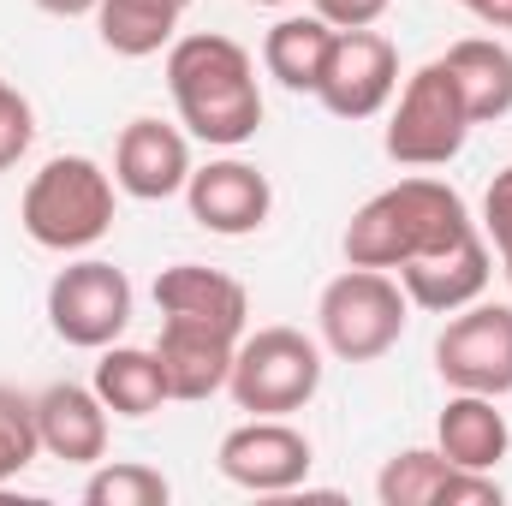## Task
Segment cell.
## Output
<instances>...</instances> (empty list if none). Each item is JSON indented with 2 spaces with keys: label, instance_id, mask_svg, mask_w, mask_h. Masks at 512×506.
<instances>
[{
  "label": "cell",
  "instance_id": "1",
  "mask_svg": "<svg viewBox=\"0 0 512 506\" xmlns=\"http://www.w3.org/2000/svg\"><path fill=\"white\" fill-rule=\"evenodd\" d=\"M167 90L179 108V126L197 143L239 149L262 131V90H256V60L233 36H179L167 48Z\"/></svg>",
  "mask_w": 512,
  "mask_h": 506
},
{
  "label": "cell",
  "instance_id": "2",
  "mask_svg": "<svg viewBox=\"0 0 512 506\" xmlns=\"http://www.w3.org/2000/svg\"><path fill=\"white\" fill-rule=\"evenodd\" d=\"M477 221H471V209H465V197L447 185V179H399V185H387L376 191L352 221H346V239H340V251L346 262H358V268H405L411 256L423 251H441V245H453L459 233H471Z\"/></svg>",
  "mask_w": 512,
  "mask_h": 506
},
{
  "label": "cell",
  "instance_id": "3",
  "mask_svg": "<svg viewBox=\"0 0 512 506\" xmlns=\"http://www.w3.org/2000/svg\"><path fill=\"white\" fill-rule=\"evenodd\" d=\"M18 221L42 251H90L114 233V179L90 155H54L30 173Z\"/></svg>",
  "mask_w": 512,
  "mask_h": 506
},
{
  "label": "cell",
  "instance_id": "4",
  "mask_svg": "<svg viewBox=\"0 0 512 506\" xmlns=\"http://www.w3.org/2000/svg\"><path fill=\"white\" fill-rule=\"evenodd\" d=\"M405 316H411V298L405 286L387 274V268H346L322 286L316 298V328H322V346L340 358V364H376L399 346L405 334Z\"/></svg>",
  "mask_w": 512,
  "mask_h": 506
},
{
  "label": "cell",
  "instance_id": "5",
  "mask_svg": "<svg viewBox=\"0 0 512 506\" xmlns=\"http://www.w3.org/2000/svg\"><path fill=\"white\" fill-rule=\"evenodd\" d=\"M322 387V346L298 328H256L233 352L227 393L251 417H292Z\"/></svg>",
  "mask_w": 512,
  "mask_h": 506
},
{
  "label": "cell",
  "instance_id": "6",
  "mask_svg": "<svg viewBox=\"0 0 512 506\" xmlns=\"http://www.w3.org/2000/svg\"><path fill=\"white\" fill-rule=\"evenodd\" d=\"M471 137V108L447 72V60H429L405 78L399 90V108L387 120L382 149L399 167H447Z\"/></svg>",
  "mask_w": 512,
  "mask_h": 506
},
{
  "label": "cell",
  "instance_id": "7",
  "mask_svg": "<svg viewBox=\"0 0 512 506\" xmlns=\"http://www.w3.org/2000/svg\"><path fill=\"white\" fill-rule=\"evenodd\" d=\"M131 322V280L126 268L102 262V256H84V262H66L54 280H48V328L78 346V352H102L126 334Z\"/></svg>",
  "mask_w": 512,
  "mask_h": 506
},
{
  "label": "cell",
  "instance_id": "8",
  "mask_svg": "<svg viewBox=\"0 0 512 506\" xmlns=\"http://www.w3.org/2000/svg\"><path fill=\"white\" fill-rule=\"evenodd\" d=\"M435 370L453 393H512V304H465L435 340Z\"/></svg>",
  "mask_w": 512,
  "mask_h": 506
},
{
  "label": "cell",
  "instance_id": "9",
  "mask_svg": "<svg viewBox=\"0 0 512 506\" xmlns=\"http://www.w3.org/2000/svg\"><path fill=\"white\" fill-rule=\"evenodd\" d=\"M399 90V48L387 42L376 24L364 30H334V48H328V66H322V84H316V102L334 114V120H376Z\"/></svg>",
  "mask_w": 512,
  "mask_h": 506
},
{
  "label": "cell",
  "instance_id": "10",
  "mask_svg": "<svg viewBox=\"0 0 512 506\" xmlns=\"http://www.w3.org/2000/svg\"><path fill=\"white\" fill-rule=\"evenodd\" d=\"M215 465H221L227 483H239L251 495H292L310 477L316 453H310V435L292 429L286 417H251V423L221 435Z\"/></svg>",
  "mask_w": 512,
  "mask_h": 506
},
{
  "label": "cell",
  "instance_id": "11",
  "mask_svg": "<svg viewBox=\"0 0 512 506\" xmlns=\"http://www.w3.org/2000/svg\"><path fill=\"white\" fill-rule=\"evenodd\" d=\"M382 506H501L495 471H465L441 447H405L376 477Z\"/></svg>",
  "mask_w": 512,
  "mask_h": 506
},
{
  "label": "cell",
  "instance_id": "12",
  "mask_svg": "<svg viewBox=\"0 0 512 506\" xmlns=\"http://www.w3.org/2000/svg\"><path fill=\"white\" fill-rule=\"evenodd\" d=\"M185 203H191V221L203 233H221V239H245L268 221L274 209V185L268 173L239 161V155H221L209 167H191L185 179Z\"/></svg>",
  "mask_w": 512,
  "mask_h": 506
},
{
  "label": "cell",
  "instance_id": "13",
  "mask_svg": "<svg viewBox=\"0 0 512 506\" xmlns=\"http://www.w3.org/2000/svg\"><path fill=\"white\" fill-rule=\"evenodd\" d=\"M489 274H495L489 239L471 227V233H459V239L441 245V251L411 256V262L399 268V286H405V298H411L417 310L453 316V310H465V304H477V298L489 292Z\"/></svg>",
  "mask_w": 512,
  "mask_h": 506
},
{
  "label": "cell",
  "instance_id": "14",
  "mask_svg": "<svg viewBox=\"0 0 512 506\" xmlns=\"http://www.w3.org/2000/svg\"><path fill=\"white\" fill-rule=\"evenodd\" d=\"M191 179V137L167 120H131L114 143V185L137 203H167Z\"/></svg>",
  "mask_w": 512,
  "mask_h": 506
},
{
  "label": "cell",
  "instance_id": "15",
  "mask_svg": "<svg viewBox=\"0 0 512 506\" xmlns=\"http://www.w3.org/2000/svg\"><path fill=\"white\" fill-rule=\"evenodd\" d=\"M245 334H221V328H203V322H167L161 316V340L149 346L161 381H167V399H209L221 393L233 376V352H239Z\"/></svg>",
  "mask_w": 512,
  "mask_h": 506
},
{
  "label": "cell",
  "instance_id": "16",
  "mask_svg": "<svg viewBox=\"0 0 512 506\" xmlns=\"http://www.w3.org/2000/svg\"><path fill=\"white\" fill-rule=\"evenodd\" d=\"M155 304L167 322H203V328H221V334H245L251 322V292L221 274V268H203V262H173L155 274Z\"/></svg>",
  "mask_w": 512,
  "mask_h": 506
},
{
  "label": "cell",
  "instance_id": "17",
  "mask_svg": "<svg viewBox=\"0 0 512 506\" xmlns=\"http://www.w3.org/2000/svg\"><path fill=\"white\" fill-rule=\"evenodd\" d=\"M36 435L48 459L66 465H102L108 459V405L96 387L78 381H54L36 393Z\"/></svg>",
  "mask_w": 512,
  "mask_h": 506
},
{
  "label": "cell",
  "instance_id": "18",
  "mask_svg": "<svg viewBox=\"0 0 512 506\" xmlns=\"http://www.w3.org/2000/svg\"><path fill=\"white\" fill-rule=\"evenodd\" d=\"M435 447L453 465H465V471H495L512 453V429H507L501 399H489V393H453L441 405V417H435Z\"/></svg>",
  "mask_w": 512,
  "mask_h": 506
},
{
  "label": "cell",
  "instance_id": "19",
  "mask_svg": "<svg viewBox=\"0 0 512 506\" xmlns=\"http://www.w3.org/2000/svg\"><path fill=\"white\" fill-rule=\"evenodd\" d=\"M441 60H447V72H453V84H459V96L471 108V126H495V120L512 114V48L507 42L465 36Z\"/></svg>",
  "mask_w": 512,
  "mask_h": 506
},
{
  "label": "cell",
  "instance_id": "20",
  "mask_svg": "<svg viewBox=\"0 0 512 506\" xmlns=\"http://www.w3.org/2000/svg\"><path fill=\"white\" fill-rule=\"evenodd\" d=\"M328 48H334V24L304 12V18H280L268 36H262V66L274 84H286L292 96H316L322 84V66H328Z\"/></svg>",
  "mask_w": 512,
  "mask_h": 506
},
{
  "label": "cell",
  "instance_id": "21",
  "mask_svg": "<svg viewBox=\"0 0 512 506\" xmlns=\"http://www.w3.org/2000/svg\"><path fill=\"white\" fill-rule=\"evenodd\" d=\"M179 18L185 12L167 6V0H102L96 6V36L120 60H149V54L179 42Z\"/></svg>",
  "mask_w": 512,
  "mask_h": 506
},
{
  "label": "cell",
  "instance_id": "22",
  "mask_svg": "<svg viewBox=\"0 0 512 506\" xmlns=\"http://www.w3.org/2000/svg\"><path fill=\"white\" fill-rule=\"evenodd\" d=\"M96 393H102V405L114 411V417H155L161 405H167V381H161V364H155V352H143V346H102V364H96V381H90Z\"/></svg>",
  "mask_w": 512,
  "mask_h": 506
},
{
  "label": "cell",
  "instance_id": "23",
  "mask_svg": "<svg viewBox=\"0 0 512 506\" xmlns=\"http://www.w3.org/2000/svg\"><path fill=\"white\" fill-rule=\"evenodd\" d=\"M167 477L155 465H96L90 483H84V501L90 506H167Z\"/></svg>",
  "mask_w": 512,
  "mask_h": 506
},
{
  "label": "cell",
  "instance_id": "24",
  "mask_svg": "<svg viewBox=\"0 0 512 506\" xmlns=\"http://www.w3.org/2000/svg\"><path fill=\"white\" fill-rule=\"evenodd\" d=\"M42 435H36V399L18 387H0V483H12L24 465H36Z\"/></svg>",
  "mask_w": 512,
  "mask_h": 506
},
{
  "label": "cell",
  "instance_id": "25",
  "mask_svg": "<svg viewBox=\"0 0 512 506\" xmlns=\"http://www.w3.org/2000/svg\"><path fill=\"white\" fill-rule=\"evenodd\" d=\"M30 137H36V114H30V102L0 78V173H12V167L30 155Z\"/></svg>",
  "mask_w": 512,
  "mask_h": 506
},
{
  "label": "cell",
  "instance_id": "26",
  "mask_svg": "<svg viewBox=\"0 0 512 506\" xmlns=\"http://www.w3.org/2000/svg\"><path fill=\"white\" fill-rule=\"evenodd\" d=\"M483 239L495 245L501 262H512V167H501L483 191Z\"/></svg>",
  "mask_w": 512,
  "mask_h": 506
},
{
  "label": "cell",
  "instance_id": "27",
  "mask_svg": "<svg viewBox=\"0 0 512 506\" xmlns=\"http://www.w3.org/2000/svg\"><path fill=\"white\" fill-rule=\"evenodd\" d=\"M393 0H316V18H328L334 30H364V24H382V12Z\"/></svg>",
  "mask_w": 512,
  "mask_h": 506
},
{
  "label": "cell",
  "instance_id": "28",
  "mask_svg": "<svg viewBox=\"0 0 512 506\" xmlns=\"http://www.w3.org/2000/svg\"><path fill=\"white\" fill-rule=\"evenodd\" d=\"M465 6H471L477 24H489V30H512V0H465Z\"/></svg>",
  "mask_w": 512,
  "mask_h": 506
},
{
  "label": "cell",
  "instance_id": "29",
  "mask_svg": "<svg viewBox=\"0 0 512 506\" xmlns=\"http://www.w3.org/2000/svg\"><path fill=\"white\" fill-rule=\"evenodd\" d=\"M48 18H96V6L102 0H36Z\"/></svg>",
  "mask_w": 512,
  "mask_h": 506
},
{
  "label": "cell",
  "instance_id": "30",
  "mask_svg": "<svg viewBox=\"0 0 512 506\" xmlns=\"http://www.w3.org/2000/svg\"><path fill=\"white\" fill-rule=\"evenodd\" d=\"M251 6H292V0H251Z\"/></svg>",
  "mask_w": 512,
  "mask_h": 506
},
{
  "label": "cell",
  "instance_id": "31",
  "mask_svg": "<svg viewBox=\"0 0 512 506\" xmlns=\"http://www.w3.org/2000/svg\"><path fill=\"white\" fill-rule=\"evenodd\" d=\"M167 6H179V12H185V6H191V0H167Z\"/></svg>",
  "mask_w": 512,
  "mask_h": 506
},
{
  "label": "cell",
  "instance_id": "32",
  "mask_svg": "<svg viewBox=\"0 0 512 506\" xmlns=\"http://www.w3.org/2000/svg\"><path fill=\"white\" fill-rule=\"evenodd\" d=\"M501 268H507V286H512V262H501Z\"/></svg>",
  "mask_w": 512,
  "mask_h": 506
},
{
  "label": "cell",
  "instance_id": "33",
  "mask_svg": "<svg viewBox=\"0 0 512 506\" xmlns=\"http://www.w3.org/2000/svg\"><path fill=\"white\" fill-rule=\"evenodd\" d=\"M459 6H465V0H459Z\"/></svg>",
  "mask_w": 512,
  "mask_h": 506
}]
</instances>
